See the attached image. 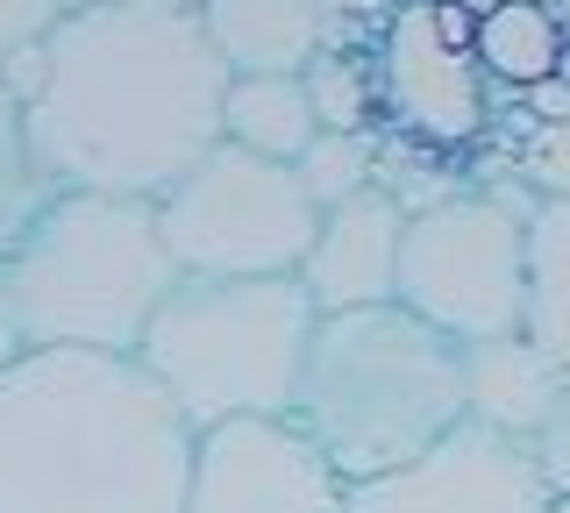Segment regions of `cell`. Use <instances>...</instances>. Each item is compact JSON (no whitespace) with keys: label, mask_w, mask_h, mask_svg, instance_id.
<instances>
[{"label":"cell","mask_w":570,"mask_h":513,"mask_svg":"<svg viewBox=\"0 0 570 513\" xmlns=\"http://www.w3.org/2000/svg\"><path fill=\"white\" fill-rule=\"evenodd\" d=\"M222 100L228 65L200 14L121 0L65 14L22 115L58 193L165 200L222 144Z\"/></svg>","instance_id":"6da1fadb"},{"label":"cell","mask_w":570,"mask_h":513,"mask_svg":"<svg viewBox=\"0 0 570 513\" xmlns=\"http://www.w3.org/2000/svg\"><path fill=\"white\" fill-rule=\"evenodd\" d=\"M193 421L100 349H22L0 371V513H186Z\"/></svg>","instance_id":"7a4b0ae2"},{"label":"cell","mask_w":570,"mask_h":513,"mask_svg":"<svg viewBox=\"0 0 570 513\" xmlns=\"http://www.w3.org/2000/svg\"><path fill=\"white\" fill-rule=\"evenodd\" d=\"M293 421L321 442L350 485L385 477L463 428V343L406 314L400 299L356 314H321Z\"/></svg>","instance_id":"3957f363"},{"label":"cell","mask_w":570,"mask_h":513,"mask_svg":"<svg viewBox=\"0 0 570 513\" xmlns=\"http://www.w3.org/2000/svg\"><path fill=\"white\" fill-rule=\"evenodd\" d=\"M171 286L178 264L157 228V200L121 193H58L0 257V293L29 349L136 357Z\"/></svg>","instance_id":"277c9868"},{"label":"cell","mask_w":570,"mask_h":513,"mask_svg":"<svg viewBox=\"0 0 570 513\" xmlns=\"http://www.w3.org/2000/svg\"><path fill=\"white\" fill-rule=\"evenodd\" d=\"M321 307L299 278H178L142 328V371L193 428L293 414Z\"/></svg>","instance_id":"5b68a950"},{"label":"cell","mask_w":570,"mask_h":513,"mask_svg":"<svg viewBox=\"0 0 570 513\" xmlns=\"http://www.w3.org/2000/svg\"><path fill=\"white\" fill-rule=\"evenodd\" d=\"M528 186H463L456 200L406 215L400 307L442 328L450 343L521 335L528 322Z\"/></svg>","instance_id":"8992f818"},{"label":"cell","mask_w":570,"mask_h":513,"mask_svg":"<svg viewBox=\"0 0 570 513\" xmlns=\"http://www.w3.org/2000/svg\"><path fill=\"white\" fill-rule=\"evenodd\" d=\"M157 228L178 278H299L321 207L307 200L293 165L214 144L157 200Z\"/></svg>","instance_id":"52a82bcc"},{"label":"cell","mask_w":570,"mask_h":513,"mask_svg":"<svg viewBox=\"0 0 570 513\" xmlns=\"http://www.w3.org/2000/svg\"><path fill=\"white\" fill-rule=\"evenodd\" d=\"M379 100L392 108L414 150H463L492 121V79L478 65L471 14L450 0H406L385 22Z\"/></svg>","instance_id":"ba28073f"},{"label":"cell","mask_w":570,"mask_h":513,"mask_svg":"<svg viewBox=\"0 0 570 513\" xmlns=\"http://www.w3.org/2000/svg\"><path fill=\"white\" fill-rule=\"evenodd\" d=\"M350 477L293 414H249L193 435L186 513H343Z\"/></svg>","instance_id":"9c48e42d"},{"label":"cell","mask_w":570,"mask_h":513,"mask_svg":"<svg viewBox=\"0 0 570 513\" xmlns=\"http://www.w3.org/2000/svg\"><path fill=\"white\" fill-rule=\"evenodd\" d=\"M549 500L557 492H549L528 442L463 421L414 464L350 485L343 513H542Z\"/></svg>","instance_id":"30bf717a"},{"label":"cell","mask_w":570,"mask_h":513,"mask_svg":"<svg viewBox=\"0 0 570 513\" xmlns=\"http://www.w3.org/2000/svg\"><path fill=\"white\" fill-rule=\"evenodd\" d=\"M400 243H406V207L385 186L328 207L314 228V250L299 264V286L321 314H356L400 299Z\"/></svg>","instance_id":"8fae6325"},{"label":"cell","mask_w":570,"mask_h":513,"mask_svg":"<svg viewBox=\"0 0 570 513\" xmlns=\"http://www.w3.org/2000/svg\"><path fill=\"white\" fill-rule=\"evenodd\" d=\"M200 22L228 79H299L335 37L328 0H207Z\"/></svg>","instance_id":"7c38bea8"},{"label":"cell","mask_w":570,"mask_h":513,"mask_svg":"<svg viewBox=\"0 0 570 513\" xmlns=\"http://www.w3.org/2000/svg\"><path fill=\"white\" fill-rule=\"evenodd\" d=\"M570 393V371L542 343L521 335H492V343H463V414L478 428H499L513 442H534L557 399Z\"/></svg>","instance_id":"4fadbf2b"},{"label":"cell","mask_w":570,"mask_h":513,"mask_svg":"<svg viewBox=\"0 0 570 513\" xmlns=\"http://www.w3.org/2000/svg\"><path fill=\"white\" fill-rule=\"evenodd\" d=\"M471 37H478L485 79L507 86V93H534V86L557 79L563 58H570L557 0H492L485 14H471Z\"/></svg>","instance_id":"5bb4252c"},{"label":"cell","mask_w":570,"mask_h":513,"mask_svg":"<svg viewBox=\"0 0 570 513\" xmlns=\"http://www.w3.org/2000/svg\"><path fill=\"white\" fill-rule=\"evenodd\" d=\"M314 136H321V115H314L307 72L299 79H228L222 144L257 150V157H272V165H299Z\"/></svg>","instance_id":"9a60e30c"},{"label":"cell","mask_w":570,"mask_h":513,"mask_svg":"<svg viewBox=\"0 0 570 513\" xmlns=\"http://www.w3.org/2000/svg\"><path fill=\"white\" fill-rule=\"evenodd\" d=\"M521 328L570 371V200H542L528 221V322Z\"/></svg>","instance_id":"2e32d148"},{"label":"cell","mask_w":570,"mask_h":513,"mask_svg":"<svg viewBox=\"0 0 570 513\" xmlns=\"http://www.w3.org/2000/svg\"><path fill=\"white\" fill-rule=\"evenodd\" d=\"M50 200H58V186H50L43 157L29 144V115H22V100L0 86V257L29 236V221L43 215Z\"/></svg>","instance_id":"e0dca14e"},{"label":"cell","mask_w":570,"mask_h":513,"mask_svg":"<svg viewBox=\"0 0 570 513\" xmlns=\"http://www.w3.org/2000/svg\"><path fill=\"white\" fill-rule=\"evenodd\" d=\"M379 165H385V144L371 129H321L293 171H299V186H307V200L328 215V207H343V200L379 186Z\"/></svg>","instance_id":"ac0fdd59"},{"label":"cell","mask_w":570,"mask_h":513,"mask_svg":"<svg viewBox=\"0 0 570 513\" xmlns=\"http://www.w3.org/2000/svg\"><path fill=\"white\" fill-rule=\"evenodd\" d=\"M307 93H314V115L321 129H364L371 100H379V79L364 72V65L350 58V50H321V58L307 65Z\"/></svg>","instance_id":"d6986e66"},{"label":"cell","mask_w":570,"mask_h":513,"mask_svg":"<svg viewBox=\"0 0 570 513\" xmlns=\"http://www.w3.org/2000/svg\"><path fill=\"white\" fill-rule=\"evenodd\" d=\"M513 186L534 200H570V121H534L513 150Z\"/></svg>","instance_id":"ffe728a7"},{"label":"cell","mask_w":570,"mask_h":513,"mask_svg":"<svg viewBox=\"0 0 570 513\" xmlns=\"http://www.w3.org/2000/svg\"><path fill=\"white\" fill-rule=\"evenodd\" d=\"M65 14H71V0H0V72H8L22 50L58 37Z\"/></svg>","instance_id":"44dd1931"},{"label":"cell","mask_w":570,"mask_h":513,"mask_svg":"<svg viewBox=\"0 0 570 513\" xmlns=\"http://www.w3.org/2000/svg\"><path fill=\"white\" fill-rule=\"evenodd\" d=\"M534 464H542V477H549V492H557V500H570V393L557 399V414L542 421V428H534Z\"/></svg>","instance_id":"7402d4cb"},{"label":"cell","mask_w":570,"mask_h":513,"mask_svg":"<svg viewBox=\"0 0 570 513\" xmlns=\"http://www.w3.org/2000/svg\"><path fill=\"white\" fill-rule=\"evenodd\" d=\"M521 108H528L534 121H570V79H563V72L542 79L534 93H521Z\"/></svg>","instance_id":"603a6c76"},{"label":"cell","mask_w":570,"mask_h":513,"mask_svg":"<svg viewBox=\"0 0 570 513\" xmlns=\"http://www.w3.org/2000/svg\"><path fill=\"white\" fill-rule=\"evenodd\" d=\"M22 349H29V343H22V328H14V307H8V293H0V371H8L14 357H22Z\"/></svg>","instance_id":"cb8c5ba5"},{"label":"cell","mask_w":570,"mask_h":513,"mask_svg":"<svg viewBox=\"0 0 570 513\" xmlns=\"http://www.w3.org/2000/svg\"><path fill=\"white\" fill-rule=\"evenodd\" d=\"M71 8H121V0H71Z\"/></svg>","instance_id":"d4e9b609"},{"label":"cell","mask_w":570,"mask_h":513,"mask_svg":"<svg viewBox=\"0 0 570 513\" xmlns=\"http://www.w3.org/2000/svg\"><path fill=\"white\" fill-rule=\"evenodd\" d=\"M171 8H193V14H200V8H207V0H171Z\"/></svg>","instance_id":"484cf974"},{"label":"cell","mask_w":570,"mask_h":513,"mask_svg":"<svg viewBox=\"0 0 570 513\" xmlns=\"http://www.w3.org/2000/svg\"><path fill=\"white\" fill-rule=\"evenodd\" d=\"M542 513H570V500H549V506H542Z\"/></svg>","instance_id":"4316f807"}]
</instances>
